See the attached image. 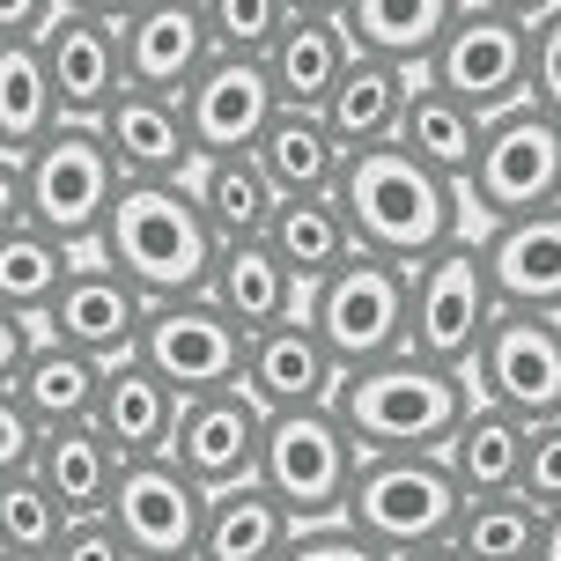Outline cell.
Returning a JSON list of instances; mask_svg holds the SVG:
<instances>
[{"mask_svg": "<svg viewBox=\"0 0 561 561\" xmlns=\"http://www.w3.org/2000/svg\"><path fill=\"white\" fill-rule=\"evenodd\" d=\"M333 207L355 252H377V259H399V266H421L428 252H444L450 237H466V199L450 178H436L428 163H414L399 140L385 148H363L340 163V185H333Z\"/></svg>", "mask_w": 561, "mask_h": 561, "instance_id": "cell-1", "label": "cell"}, {"mask_svg": "<svg viewBox=\"0 0 561 561\" xmlns=\"http://www.w3.org/2000/svg\"><path fill=\"white\" fill-rule=\"evenodd\" d=\"M199 296L222 310L244 340L304 310V288H296V274L274 259L266 237H252V244H215V266H207V288H199Z\"/></svg>", "mask_w": 561, "mask_h": 561, "instance_id": "cell-22", "label": "cell"}, {"mask_svg": "<svg viewBox=\"0 0 561 561\" xmlns=\"http://www.w3.org/2000/svg\"><path fill=\"white\" fill-rule=\"evenodd\" d=\"M325 407L340 414L347 444L363 458H407V450L444 458V444L458 436V421L473 407V385L458 369L421 363V355H392V363H369V369H340Z\"/></svg>", "mask_w": 561, "mask_h": 561, "instance_id": "cell-2", "label": "cell"}, {"mask_svg": "<svg viewBox=\"0 0 561 561\" xmlns=\"http://www.w3.org/2000/svg\"><path fill=\"white\" fill-rule=\"evenodd\" d=\"M30 450H37V421L15 407V392L0 385V480L8 473H23L30 466Z\"/></svg>", "mask_w": 561, "mask_h": 561, "instance_id": "cell-44", "label": "cell"}, {"mask_svg": "<svg viewBox=\"0 0 561 561\" xmlns=\"http://www.w3.org/2000/svg\"><path fill=\"white\" fill-rule=\"evenodd\" d=\"M252 156L266 163L280 199H325L340 185V163H347V148L325 134L318 112H274V126H266V140Z\"/></svg>", "mask_w": 561, "mask_h": 561, "instance_id": "cell-32", "label": "cell"}, {"mask_svg": "<svg viewBox=\"0 0 561 561\" xmlns=\"http://www.w3.org/2000/svg\"><path fill=\"white\" fill-rule=\"evenodd\" d=\"M554 325H561V310H554Z\"/></svg>", "mask_w": 561, "mask_h": 561, "instance_id": "cell-53", "label": "cell"}, {"mask_svg": "<svg viewBox=\"0 0 561 561\" xmlns=\"http://www.w3.org/2000/svg\"><path fill=\"white\" fill-rule=\"evenodd\" d=\"M480 126L488 118H473L458 96H444V89H428L414 75V96H407V112H399V148L414 156V163H428L436 178H450V185H466V170H473V148H480Z\"/></svg>", "mask_w": 561, "mask_h": 561, "instance_id": "cell-33", "label": "cell"}, {"mask_svg": "<svg viewBox=\"0 0 561 561\" xmlns=\"http://www.w3.org/2000/svg\"><path fill=\"white\" fill-rule=\"evenodd\" d=\"M473 8H488V15H510V23H533V15H547V8H561V0H473Z\"/></svg>", "mask_w": 561, "mask_h": 561, "instance_id": "cell-48", "label": "cell"}, {"mask_svg": "<svg viewBox=\"0 0 561 561\" xmlns=\"http://www.w3.org/2000/svg\"><path fill=\"white\" fill-rule=\"evenodd\" d=\"M15 222H30L23 215V163L0 156V229H15Z\"/></svg>", "mask_w": 561, "mask_h": 561, "instance_id": "cell-47", "label": "cell"}, {"mask_svg": "<svg viewBox=\"0 0 561 561\" xmlns=\"http://www.w3.org/2000/svg\"><path fill=\"white\" fill-rule=\"evenodd\" d=\"M45 561H134V554H126V539H118L104 517H75Z\"/></svg>", "mask_w": 561, "mask_h": 561, "instance_id": "cell-43", "label": "cell"}, {"mask_svg": "<svg viewBox=\"0 0 561 561\" xmlns=\"http://www.w3.org/2000/svg\"><path fill=\"white\" fill-rule=\"evenodd\" d=\"M104 156H112L118 185H178L193 170V134H185V112L178 96H156V89H118L104 112L89 118Z\"/></svg>", "mask_w": 561, "mask_h": 561, "instance_id": "cell-17", "label": "cell"}, {"mask_svg": "<svg viewBox=\"0 0 561 561\" xmlns=\"http://www.w3.org/2000/svg\"><path fill=\"white\" fill-rule=\"evenodd\" d=\"M407 96H414V75H407V67H385V59H347V75H340L333 96L318 104V118H325V134H333L347 156H363V148H385V140L399 134Z\"/></svg>", "mask_w": 561, "mask_h": 561, "instance_id": "cell-29", "label": "cell"}, {"mask_svg": "<svg viewBox=\"0 0 561 561\" xmlns=\"http://www.w3.org/2000/svg\"><path fill=\"white\" fill-rule=\"evenodd\" d=\"M178 112H185V134H193V163H207V156H252L266 140V126H274L280 96L266 82V59L215 53L185 82Z\"/></svg>", "mask_w": 561, "mask_h": 561, "instance_id": "cell-13", "label": "cell"}, {"mask_svg": "<svg viewBox=\"0 0 561 561\" xmlns=\"http://www.w3.org/2000/svg\"><path fill=\"white\" fill-rule=\"evenodd\" d=\"M288 510L259 488V480H237V488H215L207 510H199V547L193 561H274L288 547Z\"/></svg>", "mask_w": 561, "mask_h": 561, "instance_id": "cell-31", "label": "cell"}, {"mask_svg": "<svg viewBox=\"0 0 561 561\" xmlns=\"http://www.w3.org/2000/svg\"><path fill=\"white\" fill-rule=\"evenodd\" d=\"M59 533H67V510L45 495V480L30 466L0 480V561H45Z\"/></svg>", "mask_w": 561, "mask_h": 561, "instance_id": "cell-38", "label": "cell"}, {"mask_svg": "<svg viewBox=\"0 0 561 561\" xmlns=\"http://www.w3.org/2000/svg\"><path fill=\"white\" fill-rule=\"evenodd\" d=\"M259 436H266V414L252 407L244 385H229V392H207V399H178L163 458L199 495H215V488H237V480L259 473Z\"/></svg>", "mask_w": 561, "mask_h": 561, "instance_id": "cell-15", "label": "cell"}, {"mask_svg": "<svg viewBox=\"0 0 561 561\" xmlns=\"http://www.w3.org/2000/svg\"><path fill=\"white\" fill-rule=\"evenodd\" d=\"M244 392H252L259 414H296V407H325L340 385V363L325 355V340L310 333V318H280L266 333L244 340V377H237Z\"/></svg>", "mask_w": 561, "mask_h": 561, "instance_id": "cell-20", "label": "cell"}, {"mask_svg": "<svg viewBox=\"0 0 561 561\" xmlns=\"http://www.w3.org/2000/svg\"><path fill=\"white\" fill-rule=\"evenodd\" d=\"M30 340H37V325H30V318H15V310H0V385H8V377L23 369Z\"/></svg>", "mask_w": 561, "mask_h": 561, "instance_id": "cell-46", "label": "cell"}, {"mask_svg": "<svg viewBox=\"0 0 561 561\" xmlns=\"http://www.w3.org/2000/svg\"><path fill=\"white\" fill-rule=\"evenodd\" d=\"M59 8H82V15H112L118 23V15H134L140 0H59Z\"/></svg>", "mask_w": 561, "mask_h": 561, "instance_id": "cell-49", "label": "cell"}, {"mask_svg": "<svg viewBox=\"0 0 561 561\" xmlns=\"http://www.w3.org/2000/svg\"><path fill=\"white\" fill-rule=\"evenodd\" d=\"M266 244H274V259L296 274L304 296L325 274H340V266L355 259V237H347V222H340L333 193H325V199H280L274 222H266Z\"/></svg>", "mask_w": 561, "mask_h": 561, "instance_id": "cell-34", "label": "cell"}, {"mask_svg": "<svg viewBox=\"0 0 561 561\" xmlns=\"http://www.w3.org/2000/svg\"><path fill=\"white\" fill-rule=\"evenodd\" d=\"M421 82L458 96L473 118H495V112H517L525 104V23L510 15H488V8H458L450 30L436 37V53L421 67Z\"/></svg>", "mask_w": 561, "mask_h": 561, "instance_id": "cell-11", "label": "cell"}, {"mask_svg": "<svg viewBox=\"0 0 561 561\" xmlns=\"http://www.w3.org/2000/svg\"><path fill=\"white\" fill-rule=\"evenodd\" d=\"M488 325H495V288L480 266V237H450L444 252L407 266V355L466 377Z\"/></svg>", "mask_w": 561, "mask_h": 561, "instance_id": "cell-5", "label": "cell"}, {"mask_svg": "<svg viewBox=\"0 0 561 561\" xmlns=\"http://www.w3.org/2000/svg\"><path fill=\"white\" fill-rule=\"evenodd\" d=\"M533 561H561V510H547V525H539V554Z\"/></svg>", "mask_w": 561, "mask_h": 561, "instance_id": "cell-50", "label": "cell"}, {"mask_svg": "<svg viewBox=\"0 0 561 561\" xmlns=\"http://www.w3.org/2000/svg\"><path fill=\"white\" fill-rule=\"evenodd\" d=\"M385 561H458V547L444 539V547H414V554H385Z\"/></svg>", "mask_w": 561, "mask_h": 561, "instance_id": "cell-52", "label": "cell"}, {"mask_svg": "<svg viewBox=\"0 0 561 561\" xmlns=\"http://www.w3.org/2000/svg\"><path fill=\"white\" fill-rule=\"evenodd\" d=\"M207 8V30H215V53L237 59H266V45L288 23V0H199Z\"/></svg>", "mask_w": 561, "mask_h": 561, "instance_id": "cell-39", "label": "cell"}, {"mask_svg": "<svg viewBox=\"0 0 561 561\" xmlns=\"http://www.w3.org/2000/svg\"><path fill=\"white\" fill-rule=\"evenodd\" d=\"M466 385H473V399H488L517 421L561 414V325L539 310H495Z\"/></svg>", "mask_w": 561, "mask_h": 561, "instance_id": "cell-12", "label": "cell"}, {"mask_svg": "<svg viewBox=\"0 0 561 561\" xmlns=\"http://www.w3.org/2000/svg\"><path fill=\"white\" fill-rule=\"evenodd\" d=\"M304 318L340 369L392 363V355H407V266L355 252L340 274H325L304 296Z\"/></svg>", "mask_w": 561, "mask_h": 561, "instance_id": "cell-9", "label": "cell"}, {"mask_svg": "<svg viewBox=\"0 0 561 561\" xmlns=\"http://www.w3.org/2000/svg\"><path fill=\"white\" fill-rule=\"evenodd\" d=\"M23 163V215L45 237H59L67 252H82V244H96V229H104V215H112L118 199V170L112 156H104V140H96V126L89 118H59L53 134L37 140L30 156H15Z\"/></svg>", "mask_w": 561, "mask_h": 561, "instance_id": "cell-7", "label": "cell"}, {"mask_svg": "<svg viewBox=\"0 0 561 561\" xmlns=\"http://www.w3.org/2000/svg\"><path fill=\"white\" fill-rule=\"evenodd\" d=\"M53 126L59 104L45 82V59H37V37H8L0 45V156H30Z\"/></svg>", "mask_w": 561, "mask_h": 561, "instance_id": "cell-35", "label": "cell"}, {"mask_svg": "<svg viewBox=\"0 0 561 561\" xmlns=\"http://www.w3.org/2000/svg\"><path fill=\"white\" fill-rule=\"evenodd\" d=\"M82 252H67L59 237H45L37 222H15L0 229V310H15V318H45V304L59 296V280Z\"/></svg>", "mask_w": 561, "mask_h": 561, "instance_id": "cell-36", "label": "cell"}, {"mask_svg": "<svg viewBox=\"0 0 561 561\" xmlns=\"http://www.w3.org/2000/svg\"><path fill=\"white\" fill-rule=\"evenodd\" d=\"M525 428H533V421L503 414V407H488V399L466 407L458 436L444 444V466H450V480H458L466 503H480V495H517V473H525Z\"/></svg>", "mask_w": 561, "mask_h": 561, "instance_id": "cell-30", "label": "cell"}, {"mask_svg": "<svg viewBox=\"0 0 561 561\" xmlns=\"http://www.w3.org/2000/svg\"><path fill=\"white\" fill-rule=\"evenodd\" d=\"M525 104L561 118V8L525 23Z\"/></svg>", "mask_w": 561, "mask_h": 561, "instance_id": "cell-40", "label": "cell"}, {"mask_svg": "<svg viewBox=\"0 0 561 561\" xmlns=\"http://www.w3.org/2000/svg\"><path fill=\"white\" fill-rule=\"evenodd\" d=\"M480 266L495 288V310H561V207L517 215V222L480 229Z\"/></svg>", "mask_w": 561, "mask_h": 561, "instance_id": "cell-21", "label": "cell"}, {"mask_svg": "<svg viewBox=\"0 0 561 561\" xmlns=\"http://www.w3.org/2000/svg\"><path fill=\"white\" fill-rule=\"evenodd\" d=\"M517 495L533 510H561V414L533 421L525 428V473H517Z\"/></svg>", "mask_w": 561, "mask_h": 561, "instance_id": "cell-41", "label": "cell"}, {"mask_svg": "<svg viewBox=\"0 0 561 561\" xmlns=\"http://www.w3.org/2000/svg\"><path fill=\"white\" fill-rule=\"evenodd\" d=\"M215 59V30L199 0H140L134 15H118V67L126 89H156V96H185L199 67Z\"/></svg>", "mask_w": 561, "mask_h": 561, "instance_id": "cell-16", "label": "cell"}, {"mask_svg": "<svg viewBox=\"0 0 561 561\" xmlns=\"http://www.w3.org/2000/svg\"><path fill=\"white\" fill-rule=\"evenodd\" d=\"M199 510H207V495H199L170 458H134V466H118V488H112L104 525L126 539L134 561H193Z\"/></svg>", "mask_w": 561, "mask_h": 561, "instance_id": "cell-14", "label": "cell"}, {"mask_svg": "<svg viewBox=\"0 0 561 561\" xmlns=\"http://www.w3.org/2000/svg\"><path fill=\"white\" fill-rule=\"evenodd\" d=\"M458 8L466 0H347L340 8V30H347V53L355 59H385V67L421 75Z\"/></svg>", "mask_w": 561, "mask_h": 561, "instance_id": "cell-25", "label": "cell"}, {"mask_svg": "<svg viewBox=\"0 0 561 561\" xmlns=\"http://www.w3.org/2000/svg\"><path fill=\"white\" fill-rule=\"evenodd\" d=\"M96 385H104V363L82 355V347H67V340H30L23 369L8 377V392L23 407L37 428H75V421L96 414Z\"/></svg>", "mask_w": 561, "mask_h": 561, "instance_id": "cell-26", "label": "cell"}, {"mask_svg": "<svg viewBox=\"0 0 561 561\" xmlns=\"http://www.w3.org/2000/svg\"><path fill=\"white\" fill-rule=\"evenodd\" d=\"M37 59H45V82H53L59 118H96L118 89H126V67H118V23H112V15L59 8L53 23L37 30Z\"/></svg>", "mask_w": 561, "mask_h": 561, "instance_id": "cell-19", "label": "cell"}, {"mask_svg": "<svg viewBox=\"0 0 561 561\" xmlns=\"http://www.w3.org/2000/svg\"><path fill=\"white\" fill-rule=\"evenodd\" d=\"M59 15V0H0V45L8 37H37Z\"/></svg>", "mask_w": 561, "mask_h": 561, "instance_id": "cell-45", "label": "cell"}, {"mask_svg": "<svg viewBox=\"0 0 561 561\" xmlns=\"http://www.w3.org/2000/svg\"><path fill=\"white\" fill-rule=\"evenodd\" d=\"M539 525H547V510H533L525 495H480L458 510L450 547H458V561H533Z\"/></svg>", "mask_w": 561, "mask_h": 561, "instance_id": "cell-37", "label": "cell"}, {"mask_svg": "<svg viewBox=\"0 0 561 561\" xmlns=\"http://www.w3.org/2000/svg\"><path fill=\"white\" fill-rule=\"evenodd\" d=\"M458 510H466V495H458L444 458L407 450V458H363L355 466L340 525L369 539L377 554H414V547H444L458 533Z\"/></svg>", "mask_w": 561, "mask_h": 561, "instance_id": "cell-4", "label": "cell"}, {"mask_svg": "<svg viewBox=\"0 0 561 561\" xmlns=\"http://www.w3.org/2000/svg\"><path fill=\"white\" fill-rule=\"evenodd\" d=\"M140 318H148V304H140L104 259L89 252V259L67 266L59 296L45 304V318H37V333L67 340V347H82V355H96V363H118V355H134Z\"/></svg>", "mask_w": 561, "mask_h": 561, "instance_id": "cell-18", "label": "cell"}, {"mask_svg": "<svg viewBox=\"0 0 561 561\" xmlns=\"http://www.w3.org/2000/svg\"><path fill=\"white\" fill-rule=\"evenodd\" d=\"M355 466H363V450L347 444L333 407H296V414H266L252 480L288 510V525H340Z\"/></svg>", "mask_w": 561, "mask_h": 561, "instance_id": "cell-6", "label": "cell"}, {"mask_svg": "<svg viewBox=\"0 0 561 561\" xmlns=\"http://www.w3.org/2000/svg\"><path fill=\"white\" fill-rule=\"evenodd\" d=\"M134 363L148 377H163L178 399H207V392H229L244 377V333L207 296H163L140 318Z\"/></svg>", "mask_w": 561, "mask_h": 561, "instance_id": "cell-10", "label": "cell"}, {"mask_svg": "<svg viewBox=\"0 0 561 561\" xmlns=\"http://www.w3.org/2000/svg\"><path fill=\"white\" fill-rule=\"evenodd\" d=\"M274 561H385V554L369 539H355L347 525H296Z\"/></svg>", "mask_w": 561, "mask_h": 561, "instance_id": "cell-42", "label": "cell"}, {"mask_svg": "<svg viewBox=\"0 0 561 561\" xmlns=\"http://www.w3.org/2000/svg\"><path fill=\"white\" fill-rule=\"evenodd\" d=\"M340 8L347 0H288V15H333V23H340Z\"/></svg>", "mask_w": 561, "mask_h": 561, "instance_id": "cell-51", "label": "cell"}, {"mask_svg": "<svg viewBox=\"0 0 561 561\" xmlns=\"http://www.w3.org/2000/svg\"><path fill=\"white\" fill-rule=\"evenodd\" d=\"M347 59L355 53H347V30L333 15H288L280 37L266 45V82H274L280 112H318L347 75Z\"/></svg>", "mask_w": 561, "mask_h": 561, "instance_id": "cell-28", "label": "cell"}, {"mask_svg": "<svg viewBox=\"0 0 561 561\" xmlns=\"http://www.w3.org/2000/svg\"><path fill=\"white\" fill-rule=\"evenodd\" d=\"M96 259L134 288L140 304L199 296L207 266H215V229L199 222L185 178L178 185H118L112 215L96 229Z\"/></svg>", "mask_w": 561, "mask_h": 561, "instance_id": "cell-3", "label": "cell"}, {"mask_svg": "<svg viewBox=\"0 0 561 561\" xmlns=\"http://www.w3.org/2000/svg\"><path fill=\"white\" fill-rule=\"evenodd\" d=\"M118 466H126V458L96 436V421H75V428H37V450H30V473L45 480V495L67 510V525H75V517H104V510H112Z\"/></svg>", "mask_w": 561, "mask_h": 561, "instance_id": "cell-24", "label": "cell"}, {"mask_svg": "<svg viewBox=\"0 0 561 561\" xmlns=\"http://www.w3.org/2000/svg\"><path fill=\"white\" fill-rule=\"evenodd\" d=\"M458 199L488 229L539 215V207H561V118H547L539 104L495 112L480 126V148H473V170H466Z\"/></svg>", "mask_w": 561, "mask_h": 561, "instance_id": "cell-8", "label": "cell"}, {"mask_svg": "<svg viewBox=\"0 0 561 561\" xmlns=\"http://www.w3.org/2000/svg\"><path fill=\"white\" fill-rule=\"evenodd\" d=\"M96 436L134 466V458H163L170 450V421H178V392L163 377H148L134 355L104 363V385H96Z\"/></svg>", "mask_w": 561, "mask_h": 561, "instance_id": "cell-23", "label": "cell"}, {"mask_svg": "<svg viewBox=\"0 0 561 561\" xmlns=\"http://www.w3.org/2000/svg\"><path fill=\"white\" fill-rule=\"evenodd\" d=\"M185 193H193L199 222L215 229V244H252V237H266V222H274V178H266V163L259 156H207V163L185 170Z\"/></svg>", "mask_w": 561, "mask_h": 561, "instance_id": "cell-27", "label": "cell"}]
</instances>
